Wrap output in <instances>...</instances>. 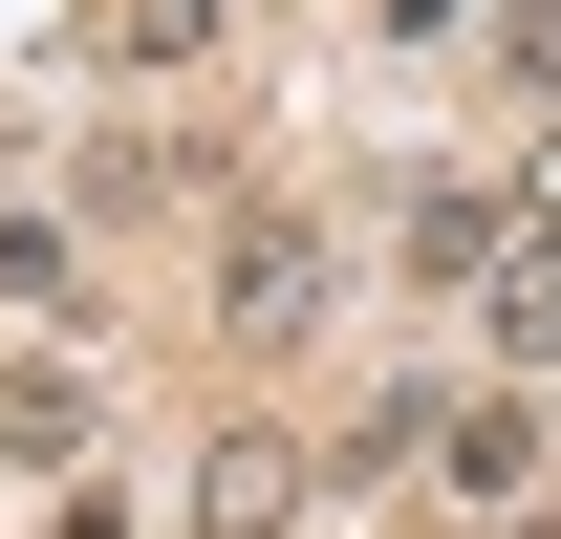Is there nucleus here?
<instances>
[{
    "label": "nucleus",
    "mask_w": 561,
    "mask_h": 539,
    "mask_svg": "<svg viewBox=\"0 0 561 539\" xmlns=\"http://www.w3.org/2000/svg\"><path fill=\"white\" fill-rule=\"evenodd\" d=\"M44 539H151V496H130V474H66V496H44Z\"/></svg>",
    "instance_id": "obj_11"
},
{
    "label": "nucleus",
    "mask_w": 561,
    "mask_h": 539,
    "mask_svg": "<svg viewBox=\"0 0 561 539\" xmlns=\"http://www.w3.org/2000/svg\"><path fill=\"white\" fill-rule=\"evenodd\" d=\"M66 280H87V195L66 216H0V302H66Z\"/></svg>",
    "instance_id": "obj_9"
},
{
    "label": "nucleus",
    "mask_w": 561,
    "mask_h": 539,
    "mask_svg": "<svg viewBox=\"0 0 561 539\" xmlns=\"http://www.w3.org/2000/svg\"><path fill=\"white\" fill-rule=\"evenodd\" d=\"M476 22H496V0H367V44H411V66H432V44H476Z\"/></svg>",
    "instance_id": "obj_12"
},
{
    "label": "nucleus",
    "mask_w": 561,
    "mask_h": 539,
    "mask_svg": "<svg viewBox=\"0 0 561 539\" xmlns=\"http://www.w3.org/2000/svg\"><path fill=\"white\" fill-rule=\"evenodd\" d=\"M518 238H540V216H518V173H389V260H411L432 302H476Z\"/></svg>",
    "instance_id": "obj_3"
},
{
    "label": "nucleus",
    "mask_w": 561,
    "mask_h": 539,
    "mask_svg": "<svg viewBox=\"0 0 561 539\" xmlns=\"http://www.w3.org/2000/svg\"><path fill=\"white\" fill-rule=\"evenodd\" d=\"M476 324H496V367H518V389H561V216H540V238L476 280Z\"/></svg>",
    "instance_id": "obj_7"
},
{
    "label": "nucleus",
    "mask_w": 561,
    "mask_h": 539,
    "mask_svg": "<svg viewBox=\"0 0 561 539\" xmlns=\"http://www.w3.org/2000/svg\"><path fill=\"white\" fill-rule=\"evenodd\" d=\"M324 280H346V238H324L302 195H260L238 238H216V345H302V324H324Z\"/></svg>",
    "instance_id": "obj_1"
},
{
    "label": "nucleus",
    "mask_w": 561,
    "mask_h": 539,
    "mask_svg": "<svg viewBox=\"0 0 561 539\" xmlns=\"http://www.w3.org/2000/svg\"><path fill=\"white\" fill-rule=\"evenodd\" d=\"M302 518H324V454H302L280 410H238V432L173 474V539H302Z\"/></svg>",
    "instance_id": "obj_2"
},
{
    "label": "nucleus",
    "mask_w": 561,
    "mask_h": 539,
    "mask_svg": "<svg viewBox=\"0 0 561 539\" xmlns=\"http://www.w3.org/2000/svg\"><path fill=\"white\" fill-rule=\"evenodd\" d=\"M518 216H561V108H540V151H518Z\"/></svg>",
    "instance_id": "obj_13"
},
{
    "label": "nucleus",
    "mask_w": 561,
    "mask_h": 539,
    "mask_svg": "<svg viewBox=\"0 0 561 539\" xmlns=\"http://www.w3.org/2000/svg\"><path fill=\"white\" fill-rule=\"evenodd\" d=\"M108 454V389H87L66 345H22V367H0V474H87Z\"/></svg>",
    "instance_id": "obj_5"
},
{
    "label": "nucleus",
    "mask_w": 561,
    "mask_h": 539,
    "mask_svg": "<svg viewBox=\"0 0 561 539\" xmlns=\"http://www.w3.org/2000/svg\"><path fill=\"white\" fill-rule=\"evenodd\" d=\"M216 44V0H87V66H130V87H173Z\"/></svg>",
    "instance_id": "obj_8"
},
{
    "label": "nucleus",
    "mask_w": 561,
    "mask_h": 539,
    "mask_svg": "<svg viewBox=\"0 0 561 539\" xmlns=\"http://www.w3.org/2000/svg\"><path fill=\"white\" fill-rule=\"evenodd\" d=\"M518 474H540V410H518V367H496L476 410H432V518H518Z\"/></svg>",
    "instance_id": "obj_4"
},
{
    "label": "nucleus",
    "mask_w": 561,
    "mask_h": 539,
    "mask_svg": "<svg viewBox=\"0 0 561 539\" xmlns=\"http://www.w3.org/2000/svg\"><path fill=\"white\" fill-rule=\"evenodd\" d=\"M66 195H87V238H151V216H195V195H216V151H195V130H108Z\"/></svg>",
    "instance_id": "obj_6"
},
{
    "label": "nucleus",
    "mask_w": 561,
    "mask_h": 539,
    "mask_svg": "<svg viewBox=\"0 0 561 539\" xmlns=\"http://www.w3.org/2000/svg\"><path fill=\"white\" fill-rule=\"evenodd\" d=\"M476 66L518 87V108H561V0H496V22H476Z\"/></svg>",
    "instance_id": "obj_10"
}]
</instances>
